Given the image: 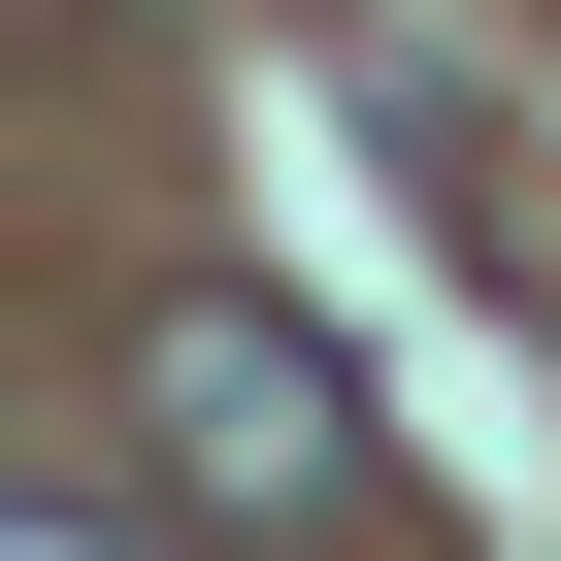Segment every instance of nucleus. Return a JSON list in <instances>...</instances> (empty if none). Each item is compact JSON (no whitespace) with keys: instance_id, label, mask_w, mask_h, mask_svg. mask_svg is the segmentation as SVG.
Returning a JSON list of instances; mask_svg holds the SVG:
<instances>
[{"instance_id":"2","label":"nucleus","mask_w":561,"mask_h":561,"mask_svg":"<svg viewBox=\"0 0 561 561\" xmlns=\"http://www.w3.org/2000/svg\"><path fill=\"white\" fill-rule=\"evenodd\" d=\"M0 561H133V528H100V495H34V528H0Z\"/></svg>"},{"instance_id":"1","label":"nucleus","mask_w":561,"mask_h":561,"mask_svg":"<svg viewBox=\"0 0 561 561\" xmlns=\"http://www.w3.org/2000/svg\"><path fill=\"white\" fill-rule=\"evenodd\" d=\"M133 430H165L198 528H331V495H364V364H331L298 298H133Z\"/></svg>"}]
</instances>
